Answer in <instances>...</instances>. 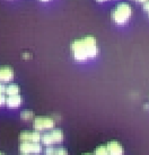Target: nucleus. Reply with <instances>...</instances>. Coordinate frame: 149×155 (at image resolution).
I'll return each mask as SVG.
<instances>
[{
  "label": "nucleus",
  "instance_id": "nucleus-1",
  "mask_svg": "<svg viewBox=\"0 0 149 155\" xmlns=\"http://www.w3.org/2000/svg\"><path fill=\"white\" fill-rule=\"evenodd\" d=\"M71 55L74 61L85 62L98 55L97 41L93 36H86L82 38L74 39L70 45Z\"/></svg>",
  "mask_w": 149,
  "mask_h": 155
},
{
  "label": "nucleus",
  "instance_id": "nucleus-2",
  "mask_svg": "<svg viewBox=\"0 0 149 155\" xmlns=\"http://www.w3.org/2000/svg\"><path fill=\"white\" fill-rule=\"evenodd\" d=\"M111 17L114 24H116L119 26H123L132 17V8L126 2H121L112 10Z\"/></svg>",
  "mask_w": 149,
  "mask_h": 155
},
{
  "label": "nucleus",
  "instance_id": "nucleus-3",
  "mask_svg": "<svg viewBox=\"0 0 149 155\" xmlns=\"http://www.w3.org/2000/svg\"><path fill=\"white\" fill-rule=\"evenodd\" d=\"M54 119L51 117H37L33 121V127L36 132H44V130H52L54 128Z\"/></svg>",
  "mask_w": 149,
  "mask_h": 155
},
{
  "label": "nucleus",
  "instance_id": "nucleus-4",
  "mask_svg": "<svg viewBox=\"0 0 149 155\" xmlns=\"http://www.w3.org/2000/svg\"><path fill=\"white\" fill-rule=\"evenodd\" d=\"M19 152L22 154H34L37 155L42 152V146L40 143H31V142H20Z\"/></svg>",
  "mask_w": 149,
  "mask_h": 155
},
{
  "label": "nucleus",
  "instance_id": "nucleus-5",
  "mask_svg": "<svg viewBox=\"0 0 149 155\" xmlns=\"http://www.w3.org/2000/svg\"><path fill=\"white\" fill-rule=\"evenodd\" d=\"M42 138V135L40 132H22L19 134L20 142H31V143H40Z\"/></svg>",
  "mask_w": 149,
  "mask_h": 155
},
{
  "label": "nucleus",
  "instance_id": "nucleus-6",
  "mask_svg": "<svg viewBox=\"0 0 149 155\" xmlns=\"http://www.w3.org/2000/svg\"><path fill=\"white\" fill-rule=\"evenodd\" d=\"M14 79V70L10 66H0V83L10 82Z\"/></svg>",
  "mask_w": 149,
  "mask_h": 155
},
{
  "label": "nucleus",
  "instance_id": "nucleus-7",
  "mask_svg": "<svg viewBox=\"0 0 149 155\" xmlns=\"http://www.w3.org/2000/svg\"><path fill=\"white\" fill-rule=\"evenodd\" d=\"M107 146V150L110 152L111 155H123L124 154V150H123V146L121 144L116 142V140H111L106 144Z\"/></svg>",
  "mask_w": 149,
  "mask_h": 155
},
{
  "label": "nucleus",
  "instance_id": "nucleus-8",
  "mask_svg": "<svg viewBox=\"0 0 149 155\" xmlns=\"http://www.w3.org/2000/svg\"><path fill=\"white\" fill-rule=\"evenodd\" d=\"M6 105L8 108L16 109L18 108L22 105V97L19 94H16V96H8L7 101H6Z\"/></svg>",
  "mask_w": 149,
  "mask_h": 155
},
{
  "label": "nucleus",
  "instance_id": "nucleus-9",
  "mask_svg": "<svg viewBox=\"0 0 149 155\" xmlns=\"http://www.w3.org/2000/svg\"><path fill=\"white\" fill-rule=\"evenodd\" d=\"M51 135L53 137V140H54V144H59L61 143L64 138V135H63V132L61 129H58V128H53L51 132Z\"/></svg>",
  "mask_w": 149,
  "mask_h": 155
},
{
  "label": "nucleus",
  "instance_id": "nucleus-10",
  "mask_svg": "<svg viewBox=\"0 0 149 155\" xmlns=\"http://www.w3.org/2000/svg\"><path fill=\"white\" fill-rule=\"evenodd\" d=\"M41 142H42V144L45 145V146H52V145H54V140H53V137H52L51 133H45L44 135H42Z\"/></svg>",
  "mask_w": 149,
  "mask_h": 155
},
{
  "label": "nucleus",
  "instance_id": "nucleus-11",
  "mask_svg": "<svg viewBox=\"0 0 149 155\" xmlns=\"http://www.w3.org/2000/svg\"><path fill=\"white\" fill-rule=\"evenodd\" d=\"M19 87L17 84H9L6 88V94L7 96H16V94H19Z\"/></svg>",
  "mask_w": 149,
  "mask_h": 155
},
{
  "label": "nucleus",
  "instance_id": "nucleus-12",
  "mask_svg": "<svg viewBox=\"0 0 149 155\" xmlns=\"http://www.w3.org/2000/svg\"><path fill=\"white\" fill-rule=\"evenodd\" d=\"M94 155H111L106 145H101L94 151Z\"/></svg>",
  "mask_w": 149,
  "mask_h": 155
},
{
  "label": "nucleus",
  "instance_id": "nucleus-13",
  "mask_svg": "<svg viewBox=\"0 0 149 155\" xmlns=\"http://www.w3.org/2000/svg\"><path fill=\"white\" fill-rule=\"evenodd\" d=\"M20 118L23 120H31L34 118V113L32 111V110H23L22 113H20Z\"/></svg>",
  "mask_w": 149,
  "mask_h": 155
},
{
  "label": "nucleus",
  "instance_id": "nucleus-14",
  "mask_svg": "<svg viewBox=\"0 0 149 155\" xmlns=\"http://www.w3.org/2000/svg\"><path fill=\"white\" fill-rule=\"evenodd\" d=\"M55 155H68V151L64 147L55 148Z\"/></svg>",
  "mask_w": 149,
  "mask_h": 155
},
{
  "label": "nucleus",
  "instance_id": "nucleus-15",
  "mask_svg": "<svg viewBox=\"0 0 149 155\" xmlns=\"http://www.w3.org/2000/svg\"><path fill=\"white\" fill-rule=\"evenodd\" d=\"M44 155H55V148L52 146H47L44 150Z\"/></svg>",
  "mask_w": 149,
  "mask_h": 155
},
{
  "label": "nucleus",
  "instance_id": "nucleus-16",
  "mask_svg": "<svg viewBox=\"0 0 149 155\" xmlns=\"http://www.w3.org/2000/svg\"><path fill=\"white\" fill-rule=\"evenodd\" d=\"M6 101H7V98L5 97V94H1V93H0V107L6 105Z\"/></svg>",
  "mask_w": 149,
  "mask_h": 155
},
{
  "label": "nucleus",
  "instance_id": "nucleus-17",
  "mask_svg": "<svg viewBox=\"0 0 149 155\" xmlns=\"http://www.w3.org/2000/svg\"><path fill=\"white\" fill-rule=\"evenodd\" d=\"M6 85L4 84V83H0V93L1 94H6Z\"/></svg>",
  "mask_w": 149,
  "mask_h": 155
},
{
  "label": "nucleus",
  "instance_id": "nucleus-18",
  "mask_svg": "<svg viewBox=\"0 0 149 155\" xmlns=\"http://www.w3.org/2000/svg\"><path fill=\"white\" fill-rule=\"evenodd\" d=\"M144 10L147 12H149V0L147 1V2H145L144 4Z\"/></svg>",
  "mask_w": 149,
  "mask_h": 155
},
{
  "label": "nucleus",
  "instance_id": "nucleus-19",
  "mask_svg": "<svg viewBox=\"0 0 149 155\" xmlns=\"http://www.w3.org/2000/svg\"><path fill=\"white\" fill-rule=\"evenodd\" d=\"M136 1H137V2H139V4H145V2H147V1H148V0H136Z\"/></svg>",
  "mask_w": 149,
  "mask_h": 155
},
{
  "label": "nucleus",
  "instance_id": "nucleus-20",
  "mask_svg": "<svg viewBox=\"0 0 149 155\" xmlns=\"http://www.w3.org/2000/svg\"><path fill=\"white\" fill-rule=\"evenodd\" d=\"M97 2H105V1H107V0H96Z\"/></svg>",
  "mask_w": 149,
  "mask_h": 155
},
{
  "label": "nucleus",
  "instance_id": "nucleus-21",
  "mask_svg": "<svg viewBox=\"0 0 149 155\" xmlns=\"http://www.w3.org/2000/svg\"><path fill=\"white\" fill-rule=\"evenodd\" d=\"M40 1H42V2H47V1H50V0H40Z\"/></svg>",
  "mask_w": 149,
  "mask_h": 155
},
{
  "label": "nucleus",
  "instance_id": "nucleus-22",
  "mask_svg": "<svg viewBox=\"0 0 149 155\" xmlns=\"http://www.w3.org/2000/svg\"><path fill=\"white\" fill-rule=\"evenodd\" d=\"M82 155H94V154H89V153H85V154H82Z\"/></svg>",
  "mask_w": 149,
  "mask_h": 155
},
{
  "label": "nucleus",
  "instance_id": "nucleus-23",
  "mask_svg": "<svg viewBox=\"0 0 149 155\" xmlns=\"http://www.w3.org/2000/svg\"><path fill=\"white\" fill-rule=\"evenodd\" d=\"M0 155H5V153H2V152H0Z\"/></svg>",
  "mask_w": 149,
  "mask_h": 155
},
{
  "label": "nucleus",
  "instance_id": "nucleus-24",
  "mask_svg": "<svg viewBox=\"0 0 149 155\" xmlns=\"http://www.w3.org/2000/svg\"><path fill=\"white\" fill-rule=\"evenodd\" d=\"M20 155H29V154H20Z\"/></svg>",
  "mask_w": 149,
  "mask_h": 155
},
{
  "label": "nucleus",
  "instance_id": "nucleus-25",
  "mask_svg": "<svg viewBox=\"0 0 149 155\" xmlns=\"http://www.w3.org/2000/svg\"><path fill=\"white\" fill-rule=\"evenodd\" d=\"M148 15H149V12H148Z\"/></svg>",
  "mask_w": 149,
  "mask_h": 155
}]
</instances>
